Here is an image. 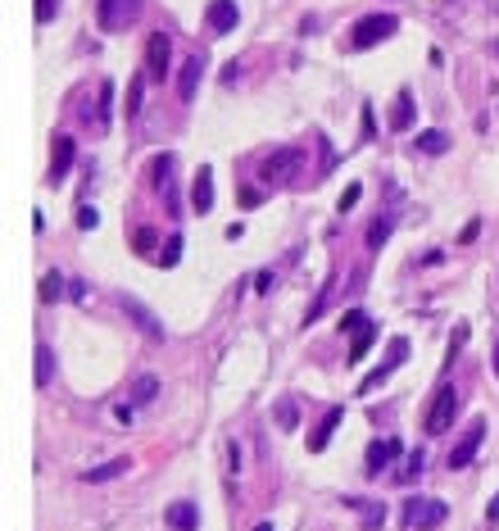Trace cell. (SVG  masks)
<instances>
[{"instance_id":"32","label":"cell","mask_w":499,"mask_h":531,"mask_svg":"<svg viewBox=\"0 0 499 531\" xmlns=\"http://www.w3.org/2000/svg\"><path fill=\"white\" fill-rule=\"evenodd\" d=\"M359 327H368L363 309H345V314H341V332H359Z\"/></svg>"},{"instance_id":"31","label":"cell","mask_w":499,"mask_h":531,"mask_svg":"<svg viewBox=\"0 0 499 531\" xmlns=\"http://www.w3.org/2000/svg\"><path fill=\"white\" fill-rule=\"evenodd\" d=\"M463 341H467V323H458V327H454V341H449V350H445V368H449V363L458 359V350H463Z\"/></svg>"},{"instance_id":"33","label":"cell","mask_w":499,"mask_h":531,"mask_svg":"<svg viewBox=\"0 0 499 531\" xmlns=\"http://www.w3.org/2000/svg\"><path fill=\"white\" fill-rule=\"evenodd\" d=\"M359 196H363V187H359V182H350V187H345V196H341V214H350V209L359 205Z\"/></svg>"},{"instance_id":"41","label":"cell","mask_w":499,"mask_h":531,"mask_svg":"<svg viewBox=\"0 0 499 531\" xmlns=\"http://www.w3.org/2000/svg\"><path fill=\"white\" fill-rule=\"evenodd\" d=\"M254 291H259V295L273 291V273H259V277H254Z\"/></svg>"},{"instance_id":"40","label":"cell","mask_w":499,"mask_h":531,"mask_svg":"<svg viewBox=\"0 0 499 531\" xmlns=\"http://www.w3.org/2000/svg\"><path fill=\"white\" fill-rule=\"evenodd\" d=\"M114 422H123V427H128V422H132V404H114Z\"/></svg>"},{"instance_id":"4","label":"cell","mask_w":499,"mask_h":531,"mask_svg":"<svg viewBox=\"0 0 499 531\" xmlns=\"http://www.w3.org/2000/svg\"><path fill=\"white\" fill-rule=\"evenodd\" d=\"M155 191L164 196V214L182 218V196H177V159L172 154H159L155 159Z\"/></svg>"},{"instance_id":"27","label":"cell","mask_w":499,"mask_h":531,"mask_svg":"<svg viewBox=\"0 0 499 531\" xmlns=\"http://www.w3.org/2000/svg\"><path fill=\"white\" fill-rule=\"evenodd\" d=\"M177 259H182V231H172L159 250V268H177Z\"/></svg>"},{"instance_id":"14","label":"cell","mask_w":499,"mask_h":531,"mask_svg":"<svg viewBox=\"0 0 499 531\" xmlns=\"http://www.w3.org/2000/svg\"><path fill=\"white\" fill-rule=\"evenodd\" d=\"M399 455H404V445H399L395 436H386V441H372L368 445V472H381V468H390Z\"/></svg>"},{"instance_id":"8","label":"cell","mask_w":499,"mask_h":531,"mask_svg":"<svg viewBox=\"0 0 499 531\" xmlns=\"http://www.w3.org/2000/svg\"><path fill=\"white\" fill-rule=\"evenodd\" d=\"M168 64H172V41H168L164 32H150V41H146V73L164 82V77H168Z\"/></svg>"},{"instance_id":"44","label":"cell","mask_w":499,"mask_h":531,"mask_svg":"<svg viewBox=\"0 0 499 531\" xmlns=\"http://www.w3.org/2000/svg\"><path fill=\"white\" fill-rule=\"evenodd\" d=\"M486 518H491V523H499V495L491 499V509H486Z\"/></svg>"},{"instance_id":"11","label":"cell","mask_w":499,"mask_h":531,"mask_svg":"<svg viewBox=\"0 0 499 531\" xmlns=\"http://www.w3.org/2000/svg\"><path fill=\"white\" fill-rule=\"evenodd\" d=\"M205 64H209L205 51H196L186 64H182V73H177V95L182 100H196V86H200V77H205Z\"/></svg>"},{"instance_id":"18","label":"cell","mask_w":499,"mask_h":531,"mask_svg":"<svg viewBox=\"0 0 499 531\" xmlns=\"http://www.w3.org/2000/svg\"><path fill=\"white\" fill-rule=\"evenodd\" d=\"M341 418H345V409H327L322 413V422L309 431V450H327V441L336 436V427H341Z\"/></svg>"},{"instance_id":"3","label":"cell","mask_w":499,"mask_h":531,"mask_svg":"<svg viewBox=\"0 0 499 531\" xmlns=\"http://www.w3.org/2000/svg\"><path fill=\"white\" fill-rule=\"evenodd\" d=\"M449 518V509H445V499H427V495H413V499H404V527H418V531H431V527H440Z\"/></svg>"},{"instance_id":"35","label":"cell","mask_w":499,"mask_h":531,"mask_svg":"<svg viewBox=\"0 0 499 531\" xmlns=\"http://www.w3.org/2000/svg\"><path fill=\"white\" fill-rule=\"evenodd\" d=\"M55 9H60V0H36V23H50Z\"/></svg>"},{"instance_id":"25","label":"cell","mask_w":499,"mask_h":531,"mask_svg":"<svg viewBox=\"0 0 499 531\" xmlns=\"http://www.w3.org/2000/svg\"><path fill=\"white\" fill-rule=\"evenodd\" d=\"M50 377H55V354H50V345H36V386H50Z\"/></svg>"},{"instance_id":"38","label":"cell","mask_w":499,"mask_h":531,"mask_svg":"<svg viewBox=\"0 0 499 531\" xmlns=\"http://www.w3.org/2000/svg\"><path fill=\"white\" fill-rule=\"evenodd\" d=\"M132 246H137V250H150V246H155V231H150V227H137V236H132Z\"/></svg>"},{"instance_id":"42","label":"cell","mask_w":499,"mask_h":531,"mask_svg":"<svg viewBox=\"0 0 499 531\" xmlns=\"http://www.w3.org/2000/svg\"><path fill=\"white\" fill-rule=\"evenodd\" d=\"M372 137V105H363V141Z\"/></svg>"},{"instance_id":"12","label":"cell","mask_w":499,"mask_h":531,"mask_svg":"<svg viewBox=\"0 0 499 531\" xmlns=\"http://www.w3.org/2000/svg\"><path fill=\"white\" fill-rule=\"evenodd\" d=\"M209 32H232L236 23H241V5L236 0H209Z\"/></svg>"},{"instance_id":"7","label":"cell","mask_w":499,"mask_h":531,"mask_svg":"<svg viewBox=\"0 0 499 531\" xmlns=\"http://www.w3.org/2000/svg\"><path fill=\"white\" fill-rule=\"evenodd\" d=\"M454 413H458V391H454V386H440V391H436V400H431V413H427V431H431V436L449 431Z\"/></svg>"},{"instance_id":"28","label":"cell","mask_w":499,"mask_h":531,"mask_svg":"<svg viewBox=\"0 0 499 531\" xmlns=\"http://www.w3.org/2000/svg\"><path fill=\"white\" fill-rule=\"evenodd\" d=\"M141 100H146V77H132V86H128V119H137L141 114Z\"/></svg>"},{"instance_id":"37","label":"cell","mask_w":499,"mask_h":531,"mask_svg":"<svg viewBox=\"0 0 499 531\" xmlns=\"http://www.w3.org/2000/svg\"><path fill=\"white\" fill-rule=\"evenodd\" d=\"M259 205H264V191L245 187V191H241V209H259Z\"/></svg>"},{"instance_id":"23","label":"cell","mask_w":499,"mask_h":531,"mask_svg":"<svg viewBox=\"0 0 499 531\" xmlns=\"http://www.w3.org/2000/svg\"><path fill=\"white\" fill-rule=\"evenodd\" d=\"M331 286H336V277H327V282H322V291L313 295V304L304 309V323H318L322 314H327V304H331Z\"/></svg>"},{"instance_id":"9","label":"cell","mask_w":499,"mask_h":531,"mask_svg":"<svg viewBox=\"0 0 499 531\" xmlns=\"http://www.w3.org/2000/svg\"><path fill=\"white\" fill-rule=\"evenodd\" d=\"M481 441H486V418H477L472 427L458 436V445H454V455H449V468H467V463L477 459V450H481Z\"/></svg>"},{"instance_id":"5","label":"cell","mask_w":499,"mask_h":531,"mask_svg":"<svg viewBox=\"0 0 499 531\" xmlns=\"http://www.w3.org/2000/svg\"><path fill=\"white\" fill-rule=\"evenodd\" d=\"M137 18H141V0H100V9H95L100 32H123V27H132Z\"/></svg>"},{"instance_id":"30","label":"cell","mask_w":499,"mask_h":531,"mask_svg":"<svg viewBox=\"0 0 499 531\" xmlns=\"http://www.w3.org/2000/svg\"><path fill=\"white\" fill-rule=\"evenodd\" d=\"M295 422H300V418H295V404L282 400V404H277V427H282V431H295Z\"/></svg>"},{"instance_id":"13","label":"cell","mask_w":499,"mask_h":531,"mask_svg":"<svg viewBox=\"0 0 499 531\" xmlns=\"http://www.w3.org/2000/svg\"><path fill=\"white\" fill-rule=\"evenodd\" d=\"M191 205H196V214H209V209H214V168H209V163H200V168H196Z\"/></svg>"},{"instance_id":"19","label":"cell","mask_w":499,"mask_h":531,"mask_svg":"<svg viewBox=\"0 0 499 531\" xmlns=\"http://www.w3.org/2000/svg\"><path fill=\"white\" fill-rule=\"evenodd\" d=\"M109 123H114V82L104 77V82H100V95H95V128L109 132Z\"/></svg>"},{"instance_id":"46","label":"cell","mask_w":499,"mask_h":531,"mask_svg":"<svg viewBox=\"0 0 499 531\" xmlns=\"http://www.w3.org/2000/svg\"><path fill=\"white\" fill-rule=\"evenodd\" d=\"M254 531H273V527H268V523H259V527H254Z\"/></svg>"},{"instance_id":"1","label":"cell","mask_w":499,"mask_h":531,"mask_svg":"<svg viewBox=\"0 0 499 531\" xmlns=\"http://www.w3.org/2000/svg\"><path fill=\"white\" fill-rule=\"evenodd\" d=\"M300 163H304V150L277 146L273 154H264V159H259V177H264L268 187H282V182H291L295 173H300Z\"/></svg>"},{"instance_id":"16","label":"cell","mask_w":499,"mask_h":531,"mask_svg":"<svg viewBox=\"0 0 499 531\" xmlns=\"http://www.w3.org/2000/svg\"><path fill=\"white\" fill-rule=\"evenodd\" d=\"M73 159H78V146H73V137H55V163H50V182H64L73 168Z\"/></svg>"},{"instance_id":"36","label":"cell","mask_w":499,"mask_h":531,"mask_svg":"<svg viewBox=\"0 0 499 531\" xmlns=\"http://www.w3.org/2000/svg\"><path fill=\"white\" fill-rule=\"evenodd\" d=\"M95 223H100V214H95L91 205H82V209H78V227H82V231H91Z\"/></svg>"},{"instance_id":"10","label":"cell","mask_w":499,"mask_h":531,"mask_svg":"<svg viewBox=\"0 0 499 531\" xmlns=\"http://www.w3.org/2000/svg\"><path fill=\"white\" fill-rule=\"evenodd\" d=\"M123 314H128V318H132V323H137V327H141V332H146V336H150V341H164V323H159V318H155V314H150V309H146V304H141V300H137V295H123Z\"/></svg>"},{"instance_id":"39","label":"cell","mask_w":499,"mask_h":531,"mask_svg":"<svg viewBox=\"0 0 499 531\" xmlns=\"http://www.w3.org/2000/svg\"><path fill=\"white\" fill-rule=\"evenodd\" d=\"M477 231H481V218H472V223H467L463 231H458V241H463V246H467V241H477Z\"/></svg>"},{"instance_id":"6","label":"cell","mask_w":499,"mask_h":531,"mask_svg":"<svg viewBox=\"0 0 499 531\" xmlns=\"http://www.w3.org/2000/svg\"><path fill=\"white\" fill-rule=\"evenodd\" d=\"M404 359H409V341H399V336H395V341H390V345H386V359H381V363H377V368H372V372H368V377H363V382H359V395H372V391H377V386H381V382H386V377H390V372H395V368H399V363H404Z\"/></svg>"},{"instance_id":"24","label":"cell","mask_w":499,"mask_h":531,"mask_svg":"<svg viewBox=\"0 0 499 531\" xmlns=\"http://www.w3.org/2000/svg\"><path fill=\"white\" fill-rule=\"evenodd\" d=\"M159 395V377H150V372H141L137 382H132V404H150Z\"/></svg>"},{"instance_id":"34","label":"cell","mask_w":499,"mask_h":531,"mask_svg":"<svg viewBox=\"0 0 499 531\" xmlns=\"http://www.w3.org/2000/svg\"><path fill=\"white\" fill-rule=\"evenodd\" d=\"M354 509H363L368 527H381V518H386V509H381V504H354Z\"/></svg>"},{"instance_id":"29","label":"cell","mask_w":499,"mask_h":531,"mask_svg":"<svg viewBox=\"0 0 499 531\" xmlns=\"http://www.w3.org/2000/svg\"><path fill=\"white\" fill-rule=\"evenodd\" d=\"M60 291H64V277L50 268V273L41 277V304H55V300H60Z\"/></svg>"},{"instance_id":"21","label":"cell","mask_w":499,"mask_h":531,"mask_svg":"<svg viewBox=\"0 0 499 531\" xmlns=\"http://www.w3.org/2000/svg\"><path fill=\"white\" fill-rule=\"evenodd\" d=\"M372 345H377V323H368V327H359V332H354V341H350V363H359L363 354L372 350Z\"/></svg>"},{"instance_id":"20","label":"cell","mask_w":499,"mask_h":531,"mask_svg":"<svg viewBox=\"0 0 499 531\" xmlns=\"http://www.w3.org/2000/svg\"><path fill=\"white\" fill-rule=\"evenodd\" d=\"M128 472V459H109V463H100V468H86V486H100V481H114V477H123Z\"/></svg>"},{"instance_id":"22","label":"cell","mask_w":499,"mask_h":531,"mask_svg":"<svg viewBox=\"0 0 499 531\" xmlns=\"http://www.w3.org/2000/svg\"><path fill=\"white\" fill-rule=\"evenodd\" d=\"M413 146L422 154H445L449 150V137H445V132H436V128H427V132H418V137H413Z\"/></svg>"},{"instance_id":"2","label":"cell","mask_w":499,"mask_h":531,"mask_svg":"<svg viewBox=\"0 0 499 531\" xmlns=\"http://www.w3.org/2000/svg\"><path fill=\"white\" fill-rule=\"evenodd\" d=\"M395 14H363L359 23H354V32H350V46L354 51H372L377 41H386V36H395Z\"/></svg>"},{"instance_id":"15","label":"cell","mask_w":499,"mask_h":531,"mask_svg":"<svg viewBox=\"0 0 499 531\" xmlns=\"http://www.w3.org/2000/svg\"><path fill=\"white\" fill-rule=\"evenodd\" d=\"M164 523H168L172 531H196V527H200V509L191 504V499H172L168 513H164Z\"/></svg>"},{"instance_id":"17","label":"cell","mask_w":499,"mask_h":531,"mask_svg":"<svg viewBox=\"0 0 499 531\" xmlns=\"http://www.w3.org/2000/svg\"><path fill=\"white\" fill-rule=\"evenodd\" d=\"M413 119H418V105H413V91L404 86V91L395 95V105H390V128L409 132V128H413Z\"/></svg>"},{"instance_id":"26","label":"cell","mask_w":499,"mask_h":531,"mask_svg":"<svg viewBox=\"0 0 499 531\" xmlns=\"http://www.w3.org/2000/svg\"><path fill=\"white\" fill-rule=\"evenodd\" d=\"M363 241H368V250H381V246L390 241V218H372V223H368V236H363Z\"/></svg>"},{"instance_id":"43","label":"cell","mask_w":499,"mask_h":531,"mask_svg":"<svg viewBox=\"0 0 499 531\" xmlns=\"http://www.w3.org/2000/svg\"><path fill=\"white\" fill-rule=\"evenodd\" d=\"M69 300H86V286L82 282H69Z\"/></svg>"},{"instance_id":"45","label":"cell","mask_w":499,"mask_h":531,"mask_svg":"<svg viewBox=\"0 0 499 531\" xmlns=\"http://www.w3.org/2000/svg\"><path fill=\"white\" fill-rule=\"evenodd\" d=\"M491 368H495V377H499V341H495V359H491Z\"/></svg>"}]
</instances>
